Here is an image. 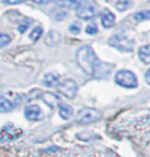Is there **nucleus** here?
<instances>
[{
  "label": "nucleus",
  "mask_w": 150,
  "mask_h": 157,
  "mask_svg": "<svg viewBox=\"0 0 150 157\" xmlns=\"http://www.w3.org/2000/svg\"><path fill=\"white\" fill-rule=\"evenodd\" d=\"M86 33L90 34V36L98 33V27H96V24H88L87 28H86Z\"/></svg>",
  "instance_id": "aec40b11"
},
{
  "label": "nucleus",
  "mask_w": 150,
  "mask_h": 157,
  "mask_svg": "<svg viewBox=\"0 0 150 157\" xmlns=\"http://www.w3.org/2000/svg\"><path fill=\"white\" fill-rule=\"evenodd\" d=\"M69 30H70V32H71V33L78 34L79 32H81V25L77 24V23H74V24H71V25H70V27H69Z\"/></svg>",
  "instance_id": "4be33fe9"
},
{
  "label": "nucleus",
  "mask_w": 150,
  "mask_h": 157,
  "mask_svg": "<svg viewBox=\"0 0 150 157\" xmlns=\"http://www.w3.org/2000/svg\"><path fill=\"white\" fill-rule=\"evenodd\" d=\"M145 81H146L150 85V69H149V70H148L146 73H145Z\"/></svg>",
  "instance_id": "a878e982"
},
{
  "label": "nucleus",
  "mask_w": 150,
  "mask_h": 157,
  "mask_svg": "<svg viewBox=\"0 0 150 157\" xmlns=\"http://www.w3.org/2000/svg\"><path fill=\"white\" fill-rule=\"evenodd\" d=\"M42 99H43V102H45L47 106L51 107V108H54L55 106H58V103H59V98L57 97V95H54L53 93L42 94Z\"/></svg>",
  "instance_id": "f8f14e48"
},
{
  "label": "nucleus",
  "mask_w": 150,
  "mask_h": 157,
  "mask_svg": "<svg viewBox=\"0 0 150 157\" xmlns=\"http://www.w3.org/2000/svg\"><path fill=\"white\" fill-rule=\"evenodd\" d=\"M24 115L28 120H38L39 116H41V108H39L38 106H36V104H33V106H28L25 108L24 111Z\"/></svg>",
  "instance_id": "6e6552de"
},
{
  "label": "nucleus",
  "mask_w": 150,
  "mask_h": 157,
  "mask_svg": "<svg viewBox=\"0 0 150 157\" xmlns=\"http://www.w3.org/2000/svg\"><path fill=\"white\" fill-rule=\"evenodd\" d=\"M23 135V129L15 127L12 123L6 124L0 131V141H12Z\"/></svg>",
  "instance_id": "423d86ee"
},
{
  "label": "nucleus",
  "mask_w": 150,
  "mask_h": 157,
  "mask_svg": "<svg viewBox=\"0 0 150 157\" xmlns=\"http://www.w3.org/2000/svg\"><path fill=\"white\" fill-rule=\"evenodd\" d=\"M24 2H25V0H3L4 4H21Z\"/></svg>",
  "instance_id": "5701e85b"
},
{
  "label": "nucleus",
  "mask_w": 150,
  "mask_h": 157,
  "mask_svg": "<svg viewBox=\"0 0 150 157\" xmlns=\"http://www.w3.org/2000/svg\"><path fill=\"white\" fill-rule=\"evenodd\" d=\"M13 107H15V103H12L9 99L3 98L0 100V112H9L13 110Z\"/></svg>",
  "instance_id": "dca6fc26"
},
{
  "label": "nucleus",
  "mask_w": 150,
  "mask_h": 157,
  "mask_svg": "<svg viewBox=\"0 0 150 157\" xmlns=\"http://www.w3.org/2000/svg\"><path fill=\"white\" fill-rule=\"evenodd\" d=\"M57 90H58L59 94H62L63 97L69 98V99H73L77 97V93H78V85L74 79H63L58 82V85L55 86Z\"/></svg>",
  "instance_id": "20e7f679"
},
{
  "label": "nucleus",
  "mask_w": 150,
  "mask_h": 157,
  "mask_svg": "<svg viewBox=\"0 0 150 157\" xmlns=\"http://www.w3.org/2000/svg\"><path fill=\"white\" fill-rule=\"evenodd\" d=\"M114 23H116V17H114L113 13L105 11L103 15H101V24H103L104 28H112Z\"/></svg>",
  "instance_id": "9b49d317"
},
{
  "label": "nucleus",
  "mask_w": 150,
  "mask_h": 157,
  "mask_svg": "<svg viewBox=\"0 0 150 157\" xmlns=\"http://www.w3.org/2000/svg\"><path fill=\"white\" fill-rule=\"evenodd\" d=\"M114 6H116L117 11H125L126 8H129L130 3H129V0H118Z\"/></svg>",
  "instance_id": "a211bd4d"
},
{
  "label": "nucleus",
  "mask_w": 150,
  "mask_h": 157,
  "mask_svg": "<svg viewBox=\"0 0 150 157\" xmlns=\"http://www.w3.org/2000/svg\"><path fill=\"white\" fill-rule=\"evenodd\" d=\"M42 27H37V28H34L33 30H32V33L29 34V38L32 40L33 42L34 41H37V40H39V37L42 36Z\"/></svg>",
  "instance_id": "f3484780"
},
{
  "label": "nucleus",
  "mask_w": 150,
  "mask_h": 157,
  "mask_svg": "<svg viewBox=\"0 0 150 157\" xmlns=\"http://www.w3.org/2000/svg\"><path fill=\"white\" fill-rule=\"evenodd\" d=\"M96 15V11L92 6H82L78 8V12H77V16L82 20H90V19H94Z\"/></svg>",
  "instance_id": "0eeeda50"
},
{
  "label": "nucleus",
  "mask_w": 150,
  "mask_h": 157,
  "mask_svg": "<svg viewBox=\"0 0 150 157\" xmlns=\"http://www.w3.org/2000/svg\"><path fill=\"white\" fill-rule=\"evenodd\" d=\"M59 82V74L58 73H46L42 78V83L47 87H55Z\"/></svg>",
  "instance_id": "1a4fd4ad"
},
{
  "label": "nucleus",
  "mask_w": 150,
  "mask_h": 157,
  "mask_svg": "<svg viewBox=\"0 0 150 157\" xmlns=\"http://www.w3.org/2000/svg\"><path fill=\"white\" fill-rule=\"evenodd\" d=\"M9 42H11V36H9V34L0 32V48L8 45Z\"/></svg>",
  "instance_id": "6ab92c4d"
},
{
  "label": "nucleus",
  "mask_w": 150,
  "mask_h": 157,
  "mask_svg": "<svg viewBox=\"0 0 150 157\" xmlns=\"http://www.w3.org/2000/svg\"><path fill=\"white\" fill-rule=\"evenodd\" d=\"M58 112H59V116L62 117V119H65V120L70 119V117L74 115L73 107H71V106H66V104H61Z\"/></svg>",
  "instance_id": "4468645a"
},
{
  "label": "nucleus",
  "mask_w": 150,
  "mask_h": 157,
  "mask_svg": "<svg viewBox=\"0 0 150 157\" xmlns=\"http://www.w3.org/2000/svg\"><path fill=\"white\" fill-rule=\"evenodd\" d=\"M77 62L79 65V67L84 71L87 75L94 77V74L98 69L100 59L96 57L94 49L88 45H84L82 48H79L77 52Z\"/></svg>",
  "instance_id": "f257e3e1"
},
{
  "label": "nucleus",
  "mask_w": 150,
  "mask_h": 157,
  "mask_svg": "<svg viewBox=\"0 0 150 157\" xmlns=\"http://www.w3.org/2000/svg\"><path fill=\"white\" fill-rule=\"evenodd\" d=\"M32 2L36 4H47V3H50L51 0H32Z\"/></svg>",
  "instance_id": "393cba45"
},
{
  "label": "nucleus",
  "mask_w": 150,
  "mask_h": 157,
  "mask_svg": "<svg viewBox=\"0 0 150 157\" xmlns=\"http://www.w3.org/2000/svg\"><path fill=\"white\" fill-rule=\"evenodd\" d=\"M114 82L117 85H120L121 87L125 89H136L138 86V81L136 74L130 70H120L116 73L114 75Z\"/></svg>",
  "instance_id": "f03ea898"
},
{
  "label": "nucleus",
  "mask_w": 150,
  "mask_h": 157,
  "mask_svg": "<svg viewBox=\"0 0 150 157\" xmlns=\"http://www.w3.org/2000/svg\"><path fill=\"white\" fill-rule=\"evenodd\" d=\"M53 17H54L55 20H63L66 17V13L63 11H61V10H58V11L54 10V11H53Z\"/></svg>",
  "instance_id": "412c9836"
},
{
  "label": "nucleus",
  "mask_w": 150,
  "mask_h": 157,
  "mask_svg": "<svg viewBox=\"0 0 150 157\" xmlns=\"http://www.w3.org/2000/svg\"><path fill=\"white\" fill-rule=\"evenodd\" d=\"M57 4L66 10H78L83 4V0H57Z\"/></svg>",
  "instance_id": "9d476101"
},
{
  "label": "nucleus",
  "mask_w": 150,
  "mask_h": 157,
  "mask_svg": "<svg viewBox=\"0 0 150 157\" xmlns=\"http://www.w3.org/2000/svg\"><path fill=\"white\" fill-rule=\"evenodd\" d=\"M132 19L136 23H141V21H146L150 20V10L148 11H140V12H136V13L132 16Z\"/></svg>",
  "instance_id": "2eb2a0df"
},
{
  "label": "nucleus",
  "mask_w": 150,
  "mask_h": 157,
  "mask_svg": "<svg viewBox=\"0 0 150 157\" xmlns=\"http://www.w3.org/2000/svg\"><path fill=\"white\" fill-rule=\"evenodd\" d=\"M149 2H150V0H149Z\"/></svg>",
  "instance_id": "bb28decb"
},
{
  "label": "nucleus",
  "mask_w": 150,
  "mask_h": 157,
  "mask_svg": "<svg viewBox=\"0 0 150 157\" xmlns=\"http://www.w3.org/2000/svg\"><path fill=\"white\" fill-rule=\"evenodd\" d=\"M108 44L120 52H132L133 49V41L129 40L126 36H120V34H114L113 37H111Z\"/></svg>",
  "instance_id": "39448f33"
},
{
  "label": "nucleus",
  "mask_w": 150,
  "mask_h": 157,
  "mask_svg": "<svg viewBox=\"0 0 150 157\" xmlns=\"http://www.w3.org/2000/svg\"><path fill=\"white\" fill-rule=\"evenodd\" d=\"M28 28H29V24H28V23H24V24L19 25V32H20V33H24Z\"/></svg>",
  "instance_id": "b1692460"
},
{
  "label": "nucleus",
  "mask_w": 150,
  "mask_h": 157,
  "mask_svg": "<svg viewBox=\"0 0 150 157\" xmlns=\"http://www.w3.org/2000/svg\"><path fill=\"white\" fill-rule=\"evenodd\" d=\"M100 117H101V112L99 110H96V108H82L78 112L77 121L82 125H86V124H91L100 120Z\"/></svg>",
  "instance_id": "7ed1b4c3"
},
{
  "label": "nucleus",
  "mask_w": 150,
  "mask_h": 157,
  "mask_svg": "<svg viewBox=\"0 0 150 157\" xmlns=\"http://www.w3.org/2000/svg\"><path fill=\"white\" fill-rule=\"evenodd\" d=\"M138 57L144 63H150V45H144L138 49Z\"/></svg>",
  "instance_id": "ddd939ff"
}]
</instances>
